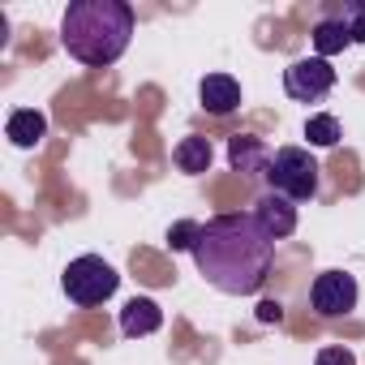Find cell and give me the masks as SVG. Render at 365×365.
Returning a JSON list of instances; mask_svg holds the SVG:
<instances>
[{"label": "cell", "instance_id": "1", "mask_svg": "<svg viewBox=\"0 0 365 365\" xmlns=\"http://www.w3.org/2000/svg\"><path fill=\"white\" fill-rule=\"evenodd\" d=\"M194 267L215 292L254 297L275 267V241L258 228L254 215H215L198 232Z\"/></svg>", "mask_w": 365, "mask_h": 365}, {"label": "cell", "instance_id": "2", "mask_svg": "<svg viewBox=\"0 0 365 365\" xmlns=\"http://www.w3.org/2000/svg\"><path fill=\"white\" fill-rule=\"evenodd\" d=\"M133 26L138 18L125 0H73L61 18V48L86 69H108L129 52Z\"/></svg>", "mask_w": 365, "mask_h": 365}, {"label": "cell", "instance_id": "3", "mask_svg": "<svg viewBox=\"0 0 365 365\" xmlns=\"http://www.w3.org/2000/svg\"><path fill=\"white\" fill-rule=\"evenodd\" d=\"M61 288H65V297H69L78 309H95V305H103V301L120 288V275H116V267L103 262L99 254H82V258H73V262L65 267Z\"/></svg>", "mask_w": 365, "mask_h": 365}, {"label": "cell", "instance_id": "4", "mask_svg": "<svg viewBox=\"0 0 365 365\" xmlns=\"http://www.w3.org/2000/svg\"><path fill=\"white\" fill-rule=\"evenodd\" d=\"M318 159L305 150V146H279L267 163V180H271V190L292 198V202H305L318 194Z\"/></svg>", "mask_w": 365, "mask_h": 365}, {"label": "cell", "instance_id": "5", "mask_svg": "<svg viewBox=\"0 0 365 365\" xmlns=\"http://www.w3.org/2000/svg\"><path fill=\"white\" fill-rule=\"evenodd\" d=\"M335 82H339V73H335V65L322 61V56H301V61H292V65L284 69V91H288V99H297V103H322V99L335 91Z\"/></svg>", "mask_w": 365, "mask_h": 365}, {"label": "cell", "instance_id": "6", "mask_svg": "<svg viewBox=\"0 0 365 365\" xmlns=\"http://www.w3.org/2000/svg\"><path fill=\"white\" fill-rule=\"evenodd\" d=\"M356 297H361V288H356V279H352L348 271H322V275L314 279V288H309V305H314V314H322V318H344V314H352V309H356Z\"/></svg>", "mask_w": 365, "mask_h": 365}, {"label": "cell", "instance_id": "7", "mask_svg": "<svg viewBox=\"0 0 365 365\" xmlns=\"http://www.w3.org/2000/svg\"><path fill=\"white\" fill-rule=\"evenodd\" d=\"M254 220H258V228H262L271 241H284V237L297 232V207H292V198H284V194H275V190H267V194L254 202Z\"/></svg>", "mask_w": 365, "mask_h": 365}, {"label": "cell", "instance_id": "8", "mask_svg": "<svg viewBox=\"0 0 365 365\" xmlns=\"http://www.w3.org/2000/svg\"><path fill=\"white\" fill-rule=\"evenodd\" d=\"M198 99H202V108L211 116H228V112L241 108V82L228 78V73H207L198 82Z\"/></svg>", "mask_w": 365, "mask_h": 365}, {"label": "cell", "instance_id": "9", "mask_svg": "<svg viewBox=\"0 0 365 365\" xmlns=\"http://www.w3.org/2000/svg\"><path fill=\"white\" fill-rule=\"evenodd\" d=\"M159 327H163V309H159V301H150V297H133V301H125V309H120V335H125V339L155 335Z\"/></svg>", "mask_w": 365, "mask_h": 365}, {"label": "cell", "instance_id": "10", "mask_svg": "<svg viewBox=\"0 0 365 365\" xmlns=\"http://www.w3.org/2000/svg\"><path fill=\"white\" fill-rule=\"evenodd\" d=\"M5 138H9L18 150H35V146L48 138V116H43L39 108H18V112H9V120H5Z\"/></svg>", "mask_w": 365, "mask_h": 365}, {"label": "cell", "instance_id": "11", "mask_svg": "<svg viewBox=\"0 0 365 365\" xmlns=\"http://www.w3.org/2000/svg\"><path fill=\"white\" fill-rule=\"evenodd\" d=\"M228 163L241 172V176H267V163H271V150L262 146V138H254V133H237V138H228Z\"/></svg>", "mask_w": 365, "mask_h": 365}, {"label": "cell", "instance_id": "12", "mask_svg": "<svg viewBox=\"0 0 365 365\" xmlns=\"http://www.w3.org/2000/svg\"><path fill=\"white\" fill-rule=\"evenodd\" d=\"M211 159H215V150H211V142H207V138H198V133L180 138V142H176V150H172V163H176L180 172H190V176L211 172Z\"/></svg>", "mask_w": 365, "mask_h": 365}, {"label": "cell", "instance_id": "13", "mask_svg": "<svg viewBox=\"0 0 365 365\" xmlns=\"http://www.w3.org/2000/svg\"><path fill=\"white\" fill-rule=\"evenodd\" d=\"M344 48H352V31H348V22H344V18H322V22L314 26V56L331 61V56L344 52Z\"/></svg>", "mask_w": 365, "mask_h": 365}, {"label": "cell", "instance_id": "14", "mask_svg": "<svg viewBox=\"0 0 365 365\" xmlns=\"http://www.w3.org/2000/svg\"><path fill=\"white\" fill-rule=\"evenodd\" d=\"M305 138H309V146H335L339 142V120L331 116V112H318V116H309L305 120Z\"/></svg>", "mask_w": 365, "mask_h": 365}, {"label": "cell", "instance_id": "15", "mask_svg": "<svg viewBox=\"0 0 365 365\" xmlns=\"http://www.w3.org/2000/svg\"><path fill=\"white\" fill-rule=\"evenodd\" d=\"M198 232H202V224H198V220H180V224H172V228H168V245H172V250H190V254H194Z\"/></svg>", "mask_w": 365, "mask_h": 365}, {"label": "cell", "instance_id": "16", "mask_svg": "<svg viewBox=\"0 0 365 365\" xmlns=\"http://www.w3.org/2000/svg\"><path fill=\"white\" fill-rule=\"evenodd\" d=\"M314 365H356V356H352V348L331 344V348H322V352H318V361H314Z\"/></svg>", "mask_w": 365, "mask_h": 365}, {"label": "cell", "instance_id": "17", "mask_svg": "<svg viewBox=\"0 0 365 365\" xmlns=\"http://www.w3.org/2000/svg\"><path fill=\"white\" fill-rule=\"evenodd\" d=\"M339 18L348 22V31H352V43H361V39H365V9H361V5H348Z\"/></svg>", "mask_w": 365, "mask_h": 365}, {"label": "cell", "instance_id": "18", "mask_svg": "<svg viewBox=\"0 0 365 365\" xmlns=\"http://www.w3.org/2000/svg\"><path fill=\"white\" fill-rule=\"evenodd\" d=\"M258 318H262V322H279V318H284V305H279V301H262V305H258Z\"/></svg>", "mask_w": 365, "mask_h": 365}]
</instances>
